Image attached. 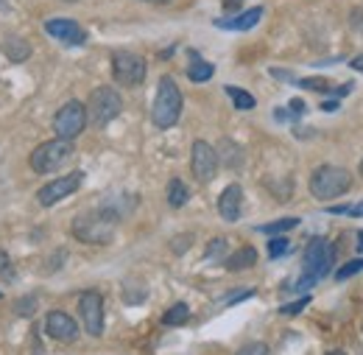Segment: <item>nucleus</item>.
Here are the masks:
<instances>
[{
    "instance_id": "f257e3e1",
    "label": "nucleus",
    "mask_w": 363,
    "mask_h": 355,
    "mask_svg": "<svg viewBox=\"0 0 363 355\" xmlns=\"http://www.w3.org/2000/svg\"><path fill=\"white\" fill-rule=\"evenodd\" d=\"M73 235L84 244H109L115 238V229H118V213L115 210H106V207H98V210H87L82 216L73 219Z\"/></svg>"
},
{
    "instance_id": "f03ea898",
    "label": "nucleus",
    "mask_w": 363,
    "mask_h": 355,
    "mask_svg": "<svg viewBox=\"0 0 363 355\" xmlns=\"http://www.w3.org/2000/svg\"><path fill=\"white\" fill-rule=\"evenodd\" d=\"M182 115V92L171 76H162L157 84V98L151 106V121L157 129H171L179 124Z\"/></svg>"
},
{
    "instance_id": "7ed1b4c3",
    "label": "nucleus",
    "mask_w": 363,
    "mask_h": 355,
    "mask_svg": "<svg viewBox=\"0 0 363 355\" xmlns=\"http://www.w3.org/2000/svg\"><path fill=\"white\" fill-rule=\"evenodd\" d=\"M352 187V174L338 165H318L311 174V193L321 202H333Z\"/></svg>"
},
{
    "instance_id": "20e7f679",
    "label": "nucleus",
    "mask_w": 363,
    "mask_h": 355,
    "mask_svg": "<svg viewBox=\"0 0 363 355\" xmlns=\"http://www.w3.org/2000/svg\"><path fill=\"white\" fill-rule=\"evenodd\" d=\"M73 157V143L70 140H62V137H53L48 143H40L34 151H31V168L37 174H53L59 171L67 160Z\"/></svg>"
},
{
    "instance_id": "39448f33",
    "label": "nucleus",
    "mask_w": 363,
    "mask_h": 355,
    "mask_svg": "<svg viewBox=\"0 0 363 355\" xmlns=\"http://www.w3.org/2000/svg\"><path fill=\"white\" fill-rule=\"evenodd\" d=\"M121 112H123V98H121L118 89L112 87L92 89L90 101H87V121H90L92 126H106Z\"/></svg>"
},
{
    "instance_id": "423d86ee",
    "label": "nucleus",
    "mask_w": 363,
    "mask_h": 355,
    "mask_svg": "<svg viewBox=\"0 0 363 355\" xmlns=\"http://www.w3.org/2000/svg\"><path fill=\"white\" fill-rule=\"evenodd\" d=\"M335 263V246L327 241V238H311L308 246H305V255H302V266H305V274L313 277V280H321L330 274V268Z\"/></svg>"
},
{
    "instance_id": "0eeeda50",
    "label": "nucleus",
    "mask_w": 363,
    "mask_h": 355,
    "mask_svg": "<svg viewBox=\"0 0 363 355\" xmlns=\"http://www.w3.org/2000/svg\"><path fill=\"white\" fill-rule=\"evenodd\" d=\"M112 76L121 87H137L145 82V59L132 50H115L112 53Z\"/></svg>"
},
{
    "instance_id": "6e6552de",
    "label": "nucleus",
    "mask_w": 363,
    "mask_h": 355,
    "mask_svg": "<svg viewBox=\"0 0 363 355\" xmlns=\"http://www.w3.org/2000/svg\"><path fill=\"white\" fill-rule=\"evenodd\" d=\"M84 126H87V106L82 101H67L56 112V118H53V132H56V137L70 140V143L84 132Z\"/></svg>"
},
{
    "instance_id": "1a4fd4ad",
    "label": "nucleus",
    "mask_w": 363,
    "mask_h": 355,
    "mask_svg": "<svg viewBox=\"0 0 363 355\" xmlns=\"http://www.w3.org/2000/svg\"><path fill=\"white\" fill-rule=\"evenodd\" d=\"M82 182H84V171H73V174H67V177L53 179V182H48V185L40 187L37 202H40L43 207H53L56 202H62V199H67L70 193H76V190L82 187Z\"/></svg>"
},
{
    "instance_id": "9d476101",
    "label": "nucleus",
    "mask_w": 363,
    "mask_h": 355,
    "mask_svg": "<svg viewBox=\"0 0 363 355\" xmlns=\"http://www.w3.org/2000/svg\"><path fill=\"white\" fill-rule=\"evenodd\" d=\"M218 151L210 146V143H204V140H196L193 143V151H190V168H193V177L199 179V182H213L216 177V171H218Z\"/></svg>"
},
{
    "instance_id": "9b49d317",
    "label": "nucleus",
    "mask_w": 363,
    "mask_h": 355,
    "mask_svg": "<svg viewBox=\"0 0 363 355\" xmlns=\"http://www.w3.org/2000/svg\"><path fill=\"white\" fill-rule=\"evenodd\" d=\"M79 313H82L84 330L90 336H101L104 333V297L98 291H84L79 297Z\"/></svg>"
},
{
    "instance_id": "f8f14e48",
    "label": "nucleus",
    "mask_w": 363,
    "mask_h": 355,
    "mask_svg": "<svg viewBox=\"0 0 363 355\" xmlns=\"http://www.w3.org/2000/svg\"><path fill=\"white\" fill-rule=\"evenodd\" d=\"M45 31L53 40H59V43H65V45L87 43V31H84L76 20H70V17H50L45 23Z\"/></svg>"
},
{
    "instance_id": "ddd939ff",
    "label": "nucleus",
    "mask_w": 363,
    "mask_h": 355,
    "mask_svg": "<svg viewBox=\"0 0 363 355\" xmlns=\"http://www.w3.org/2000/svg\"><path fill=\"white\" fill-rule=\"evenodd\" d=\"M45 333L56 342H76L79 339V324L70 313L50 311L45 319Z\"/></svg>"
},
{
    "instance_id": "4468645a",
    "label": "nucleus",
    "mask_w": 363,
    "mask_h": 355,
    "mask_svg": "<svg viewBox=\"0 0 363 355\" xmlns=\"http://www.w3.org/2000/svg\"><path fill=\"white\" fill-rule=\"evenodd\" d=\"M240 207H243V190L240 185H227L224 193L218 196V213L224 222H238L240 219Z\"/></svg>"
},
{
    "instance_id": "2eb2a0df",
    "label": "nucleus",
    "mask_w": 363,
    "mask_h": 355,
    "mask_svg": "<svg viewBox=\"0 0 363 355\" xmlns=\"http://www.w3.org/2000/svg\"><path fill=\"white\" fill-rule=\"evenodd\" d=\"M260 17H263V9L255 6V9H249V11L238 14V17L216 20V26H218V28H227V31H249V28H255V26L260 23Z\"/></svg>"
},
{
    "instance_id": "dca6fc26",
    "label": "nucleus",
    "mask_w": 363,
    "mask_h": 355,
    "mask_svg": "<svg viewBox=\"0 0 363 355\" xmlns=\"http://www.w3.org/2000/svg\"><path fill=\"white\" fill-rule=\"evenodd\" d=\"M257 263V249L255 246H240L238 252H232L227 258V268L229 271H246Z\"/></svg>"
},
{
    "instance_id": "f3484780",
    "label": "nucleus",
    "mask_w": 363,
    "mask_h": 355,
    "mask_svg": "<svg viewBox=\"0 0 363 355\" xmlns=\"http://www.w3.org/2000/svg\"><path fill=\"white\" fill-rule=\"evenodd\" d=\"M3 50H6V56H9L11 62H26V59L31 56V45L26 43L23 37H9V40L3 43Z\"/></svg>"
},
{
    "instance_id": "a211bd4d",
    "label": "nucleus",
    "mask_w": 363,
    "mask_h": 355,
    "mask_svg": "<svg viewBox=\"0 0 363 355\" xmlns=\"http://www.w3.org/2000/svg\"><path fill=\"white\" fill-rule=\"evenodd\" d=\"M190 56H193V65L187 67V76H190V82H196V84H201V82H210V79H213V73H216V67H213L210 62L199 59L196 53H190Z\"/></svg>"
},
{
    "instance_id": "6ab92c4d",
    "label": "nucleus",
    "mask_w": 363,
    "mask_h": 355,
    "mask_svg": "<svg viewBox=\"0 0 363 355\" xmlns=\"http://www.w3.org/2000/svg\"><path fill=\"white\" fill-rule=\"evenodd\" d=\"M187 199H190L187 185H184L179 177H174L171 182H168V204H171L174 210H179V207H184V202H187Z\"/></svg>"
},
{
    "instance_id": "aec40b11",
    "label": "nucleus",
    "mask_w": 363,
    "mask_h": 355,
    "mask_svg": "<svg viewBox=\"0 0 363 355\" xmlns=\"http://www.w3.org/2000/svg\"><path fill=\"white\" fill-rule=\"evenodd\" d=\"M190 319V308L184 305V302H177L174 308H168L165 316H162V324H168V327H179Z\"/></svg>"
},
{
    "instance_id": "412c9836",
    "label": "nucleus",
    "mask_w": 363,
    "mask_h": 355,
    "mask_svg": "<svg viewBox=\"0 0 363 355\" xmlns=\"http://www.w3.org/2000/svg\"><path fill=\"white\" fill-rule=\"evenodd\" d=\"M221 151H227V154H224V157L218 154V163H224L227 168H238V165L243 163V151H240V148H238L235 143L224 140V143H221Z\"/></svg>"
},
{
    "instance_id": "4be33fe9",
    "label": "nucleus",
    "mask_w": 363,
    "mask_h": 355,
    "mask_svg": "<svg viewBox=\"0 0 363 355\" xmlns=\"http://www.w3.org/2000/svg\"><path fill=\"white\" fill-rule=\"evenodd\" d=\"M227 95L232 98V104H235L238 109H255V95H249L246 89L232 87V84H229V87H227Z\"/></svg>"
},
{
    "instance_id": "5701e85b",
    "label": "nucleus",
    "mask_w": 363,
    "mask_h": 355,
    "mask_svg": "<svg viewBox=\"0 0 363 355\" xmlns=\"http://www.w3.org/2000/svg\"><path fill=\"white\" fill-rule=\"evenodd\" d=\"M294 226H299V219H279V222L263 224L260 232H266V235H279V232H288V229H294Z\"/></svg>"
},
{
    "instance_id": "b1692460",
    "label": "nucleus",
    "mask_w": 363,
    "mask_h": 355,
    "mask_svg": "<svg viewBox=\"0 0 363 355\" xmlns=\"http://www.w3.org/2000/svg\"><path fill=\"white\" fill-rule=\"evenodd\" d=\"M305 89H313V92H330V79H324V76H311V79H302L299 82Z\"/></svg>"
},
{
    "instance_id": "393cba45",
    "label": "nucleus",
    "mask_w": 363,
    "mask_h": 355,
    "mask_svg": "<svg viewBox=\"0 0 363 355\" xmlns=\"http://www.w3.org/2000/svg\"><path fill=\"white\" fill-rule=\"evenodd\" d=\"M291 252V241L288 238H272V244H269V258H282V255H288Z\"/></svg>"
},
{
    "instance_id": "a878e982",
    "label": "nucleus",
    "mask_w": 363,
    "mask_h": 355,
    "mask_svg": "<svg viewBox=\"0 0 363 355\" xmlns=\"http://www.w3.org/2000/svg\"><path fill=\"white\" fill-rule=\"evenodd\" d=\"M308 302H311V294L302 297V300H296V302H291V305H282V308H279V316H299V313L308 308Z\"/></svg>"
},
{
    "instance_id": "bb28decb",
    "label": "nucleus",
    "mask_w": 363,
    "mask_h": 355,
    "mask_svg": "<svg viewBox=\"0 0 363 355\" xmlns=\"http://www.w3.org/2000/svg\"><path fill=\"white\" fill-rule=\"evenodd\" d=\"M0 280H14V266H11V258L0 249Z\"/></svg>"
},
{
    "instance_id": "cd10ccee",
    "label": "nucleus",
    "mask_w": 363,
    "mask_h": 355,
    "mask_svg": "<svg viewBox=\"0 0 363 355\" xmlns=\"http://www.w3.org/2000/svg\"><path fill=\"white\" fill-rule=\"evenodd\" d=\"M358 271H363V258H358V261H350L347 266L335 274V277H338V280H347V277H352V274H358Z\"/></svg>"
},
{
    "instance_id": "c85d7f7f",
    "label": "nucleus",
    "mask_w": 363,
    "mask_h": 355,
    "mask_svg": "<svg viewBox=\"0 0 363 355\" xmlns=\"http://www.w3.org/2000/svg\"><path fill=\"white\" fill-rule=\"evenodd\" d=\"M235 355H269V347L263 344V342H252V344H246V347H240Z\"/></svg>"
},
{
    "instance_id": "c756f323",
    "label": "nucleus",
    "mask_w": 363,
    "mask_h": 355,
    "mask_svg": "<svg viewBox=\"0 0 363 355\" xmlns=\"http://www.w3.org/2000/svg\"><path fill=\"white\" fill-rule=\"evenodd\" d=\"M34 311H37V300H34V297H26V300L17 302V313H20V316L28 319V316H34Z\"/></svg>"
},
{
    "instance_id": "7c9ffc66",
    "label": "nucleus",
    "mask_w": 363,
    "mask_h": 355,
    "mask_svg": "<svg viewBox=\"0 0 363 355\" xmlns=\"http://www.w3.org/2000/svg\"><path fill=\"white\" fill-rule=\"evenodd\" d=\"M224 249H227V241H224V238H216V241H210V246H207V258L213 261V258L224 255Z\"/></svg>"
},
{
    "instance_id": "2f4dec72",
    "label": "nucleus",
    "mask_w": 363,
    "mask_h": 355,
    "mask_svg": "<svg viewBox=\"0 0 363 355\" xmlns=\"http://www.w3.org/2000/svg\"><path fill=\"white\" fill-rule=\"evenodd\" d=\"M190 241H193V235H182V238H174V241H171V246H174V252H177V255H182V252L187 249V244H190Z\"/></svg>"
},
{
    "instance_id": "473e14b6",
    "label": "nucleus",
    "mask_w": 363,
    "mask_h": 355,
    "mask_svg": "<svg viewBox=\"0 0 363 355\" xmlns=\"http://www.w3.org/2000/svg\"><path fill=\"white\" fill-rule=\"evenodd\" d=\"M330 213H347V216H358V219H363V202L361 204H355V207H333Z\"/></svg>"
},
{
    "instance_id": "72a5a7b5",
    "label": "nucleus",
    "mask_w": 363,
    "mask_h": 355,
    "mask_svg": "<svg viewBox=\"0 0 363 355\" xmlns=\"http://www.w3.org/2000/svg\"><path fill=\"white\" fill-rule=\"evenodd\" d=\"M255 294V288H240L238 294H232V297H227V305H235V302H240V300H249Z\"/></svg>"
},
{
    "instance_id": "f704fd0d",
    "label": "nucleus",
    "mask_w": 363,
    "mask_h": 355,
    "mask_svg": "<svg viewBox=\"0 0 363 355\" xmlns=\"http://www.w3.org/2000/svg\"><path fill=\"white\" fill-rule=\"evenodd\" d=\"M291 109H294V115L299 118V115L305 112V101H302V98H294V101H291Z\"/></svg>"
},
{
    "instance_id": "c9c22d12",
    "label": "nucleus",
    "mask_w": 363,
    "mask_h": 355,
    "mask_svg": "<svg viewBox=\"0 0 363 355\" xmlns=\"http://www.w3.org/2000/svg\"><path fill=\"white\" fill-rule=\"evenodd\" d=\"M352 70H358V73H363V53H361V56H355V59H352Z\"/></svg>"
},
{
    "instance_id": "e433bc0d",
    "label": "nucleus",
    "mask_w": 363,
    "mask_h": 355,
    "mask_svg": "<svg viewBox=\"0 0 363 355\" xmlns=\"http://www.w3.org/2000/svg\"><path fill=\"white\" fill-rule=\"evenodd\" d=\"M335 106H338V101H324V104H321V109H324V112H333Z\"/></svg>"
},
{
    "instance_id": "4c0bfd02",
    "label": "nucleus",
    "mask_w": 363,
    "mask_h": 355,
    "mask_svg": "<svg viewBox=\"0 0 363 355\" xmlns=\"http://www.w3.org/2000/svg\"><path fill=\"white\" fill-rule=\"evenodd\" d=\"M358 246H361V249H363V229H361V232H358Z\"/></svg>"
},
{
    "instance_id": "58836bf2",
    "label": "nucleus",
    "mask_w": 363,
    "mask_h": 355,
    "mask_svg": "<svg viewBox=\"0 0 363 355\" xmlns=\"http://www.w3.org/2000/svg\"><path fill=\"white\" fill-rule=\"evenodd\" d=\"M327 355H347V353H341V350H333V353H327Z\"/></svg>"
},
{
    "instance_id": "ea45409f",
    "label": "nucleus",
    "mask_w": 363,
    "mask_h": 355,
    "mask_svg": "<svg viewBox=\"0 0 363 355\" xmlns=\"http://www.w3.org/2000/svg\"><path fill=\"white\" fill-rule=\"evenodd\" d=\"M148 3H168V0H148Z\"/></svg>"
},
{
    "instance_id": "a19ab883",
    "label": "nucleus",
    "mask_w": 363,
    "mask_h": 355,
    "mask_svg": "<svg viewBox=\"0 0 363 355\" xmlns=\"http://www.w3.org/2000/svg\"><path fill=\"white\" fill-rule=\"evenodd\" d=\"M361 177H363V160H361Z\"/></svg>"
},
{
    "instance_id": "79ce46f5",
    "label": "nucleus",
    "mask_w": 363,
    "mask_h": 355,
    "mask_svg": "<svg viewBox=\"0 0 363 355\" xmlns=\"http://www.w3.org/2000/svg\"><path fill=\"white\" fill-rule=\"evenodd\" d=\"M67 3H73V0H67Z\"/></svg>"
}]
</instances>
